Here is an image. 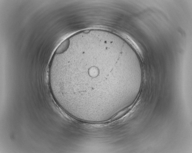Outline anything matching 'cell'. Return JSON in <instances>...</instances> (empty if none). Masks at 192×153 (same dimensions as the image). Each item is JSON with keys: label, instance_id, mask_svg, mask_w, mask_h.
I'll list each match as a JSON object with an SVG mask.
<instances>
[{"label": "cell", "instance_id": "cell-1", "mask_svg": "<svg viewBox=\"0 0 192 153\" xmlns=\"http://www.w3.org/2000/svg\"><path fill=\"white\" fill-rule=\"evenodd\" d=\"M107 52L91 47L74 50L63 57L49 75L57 94L72 104L108 98L110 71Z\"/></svg>", "mask_w": 192, "mask_h": 153}]
</instances>
